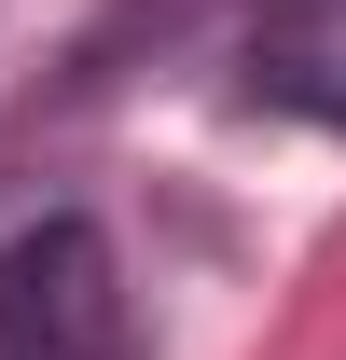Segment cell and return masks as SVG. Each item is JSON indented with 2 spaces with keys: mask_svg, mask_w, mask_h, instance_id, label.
Returning <instances> with one entry per match:
<instances>
[{
  "mask_svg": "<svg viewBox=\"0 0 346 360\" xmlns=\"http://www.w3.org/2000/svg\"><path fill=\"white\" fill-rule=\"evenodd\" d=\"M125 347V277L97 222H28L0 250V360H111Z\"/></svg>",
  "mask_w": 346,
  "mask_h": 360,
  "instance_id": "cell-1",
  "label": "cell"
},
{
  "mask_svg": "<svg viewBox=\"0 0 346 360\" xmlns=\"http://www.w3.org/2000/svg\"><path fill=\"white\" fill-rule=\"evenodd\" d=\"M250 84L277 97V111L346 125V0H263L250 14Z\"/></svg>",
  "mask_w": 346,
  "mask_h": 360,
  "instance_id": "cell-2",
  "label": "cell"
}]
</instances>
